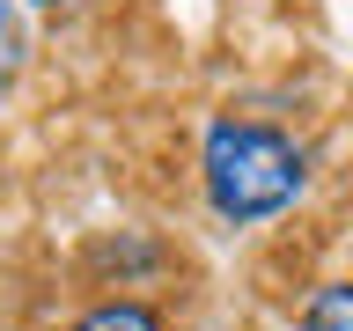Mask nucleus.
Listing matches in <instances>:
<instances>
[{
    "label": "nucleus",
    "mask_w": 353,
    "mask_h": 331,
    "mask_svg": "<svg viewBox=\"0 0 353 331\" xmlns=\"http://www.w3.org/2000/svg\"><path fill=\"white\" fill-rule=\"evenodd\" d=\"M74 331H170V324H162L148 302H96V309L74 317Z\"/></svg>",
    "instance_id": "3"
},
{
    "label": "nucleus",
    "mask_w": 353,
    "mask_h": 331,
    "mask_svg": "<svg viewBox=\"0 0 353 331\" xmlns=\"http://www.w3.org/2000/svg\"><path fill=\"white\" fill-rule=\"evenodd\" d=\"M302 331H353V280H331V287H316L302 302V317H294Z\"/></svg>",
    "instance_id": "2"
},
{
    "label": "nucleus",
    "mask_w": 353,
    "mask_h": 331,
    "mask_svg": "<svg viewBox=\"0 0 353 331\" xmlns=\"http://www.w3.org/2000/svg\"><path fill=\"white\" fill-rule=\"evenodd\" d=\"M15 74H22V22H15V8L0 0V110L15 96Z\"/></svg>",
    "instance_id": "4"
},
{
    "label": "nucleus",
    "mask_w": 353,
    "mask_h": 331,
    "mask_svg": "<svg viewBox=\"0 0 353 331\" xmlns=\"http://www.w3.org/2000/svg\"><path fill=\"white\" fill-rule=\"evenodd\" d=\"M30 8H59V0H30Z\"/></svg>",
    "instance_id": "5"
},
{
    "label": "nucleus",
    "mask_w": 353,
    "mask_h": 331,
    "mask_svg": "<svg viewBox=\"0 0 353 331\" xmlns=\"http://www.w3.org/2000/svg\"><path fill=\"white\" fill-rule=\"evenodd\" d=\"M199 170H206L214 214L250 228V221H272V214H287V206L302 199L309 154H302V140H287V132L265 126V118H214Z\"/></svg>",
    "instance_id": "1"
}]
</instances>
